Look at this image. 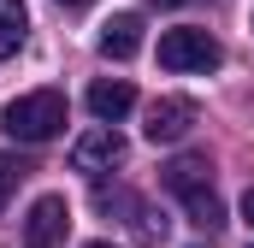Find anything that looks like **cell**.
Listing matches in <instances>:
<instances>
[{
	"instance_id": "8992f818",
	"label": "cell",
	"mask_w": 254,
	"mask_h": 248,
	"mask_svg": "<svg viewBox=\"0 0 254 248\" xmlns=\"http://www.w3.org/2000/svg\"><path fill=\"white\" fill-rule=\"evenodd\" d=\"M130 107H136V89H130L125 77H101V83H89V113H95L101 124H119Z\"/></svg>"
},
{
	"instance_id": "52a82bcc",
	"label": "cell",
	"mask_w": 254,
	"mask_h": 248,
	"mask_svg": "<svg viewBox=\"0 0 254 248\" xmlns=\"http://www.w3.org/2000/svg\"><path fill=\"white\" fill-rule=\"evenodd\" d=\"M142 48V18L136 12H113L107 24H101V54L107 60H130Z\"/></svg>"
},
{
	"instance_id": "9c48e42d",
	"label": "cell",
	"mask_w": 254,
	"mask_h": 248,
	"mask_svg": "<svg viewBox=\"0 0 254 248\" xmlns=\"http://www.w3.org/2000/svg\"><path fill=\"white\" fill-rule=\"evenodd\" d=\"M24 36H30V12H24V0H0V60H12V54L24 48Z\"/></svg>"
},
{
	"instance_id": "6da1fadb",
	"label": "cell",
	"mask_w": 254,
	"mask_h": 248,
	"mask_svg": "<svg viewBox=\"0 0 254 248\" xmlns=\"http://www.w3.org/2000/svg\"><path fill=\"white\" fill-rule=\"evenodd\" d=\"M0 124H6L18 142H48V136H60V130H65V95H60V89L18 95V101L0 113Z\"/></svg>"
},
{
	"instance_id": "8fae6325",
	"label": "cell",
	"mask_w": 254,
	"mask_h": 248,
	"mask_svg": "<svg viewBox=\"0 0 254 248\" xmlns=\"http://www.w3.org/2000/svg\"><path fill=\"white\" fill-rule=\"evenodd\" d=\"M30 178V160H18V154H0V201L12 195V189Z\"/></svg>"
},
{
	"instance_id": "3957f363",
	"label": "cell",
	"mask_w": 254,
	"mask_h": 248,
	"mask_svg": "<svg viewBox=\"0 0 254 248\" xmlns=\"http://www.w3.org/2000/svg\"><path fill=\"white\" fill-rule=\"evenodd\" d=\"M119 160H125V136H119L113 124H95V130H83V136L71 142V172L101 178V172H113Z\"/></svg>"
},
{
	"instance_id": "7c38bea8",
	"label": "cell",
	"mask_w": 254,
	"mask_h": 248,
	"mask_svg": "<svg viewBox=\"0 0 254 248\" xmlns=\"http://www.w3.org/2000/svg\"><path fill=\"white\" fill-rule=\"evenodd\" d=\"M243 225H249V231H254V189H249V195H243Z\"/></svg>"
},
{
	"instance_id": "ba28073f",
	"label": "cell",
	"mask_w": 254,
	"mask_h": 248,
	"mask_svg": "<svg viewBox=\"0 0 254 248\" xmlns=\"http://www.w3.org/2000/svg\"><path fill=\"white\" fill-rule=\"evenodd\" d=\"M207 172H213V166H207L201 154H184V160H172V166H166V189H172L178 201H190V195H201V189H213Z\"/></svg>"
},
{
	"instance_id": "5bb4252c",
	"label": "cell",
	"mask_w": 254,
	"mask_h": 248,
	"mask_svg": "<svg viewBox=\"0 0 254 248\" xmlns=\"http://www.w3.org/2000/svg\"><path fill=\"white\" fill-rule=\"evenodd\" d=\"M60 6H89V0H60Z\"/></svg>"
},
{
	"instance_id": "277c9868",
	"label": "cell",
	"mask_w": 254,
	"mask_h": 248,
	"mask_svg": "<svg viewBox=\"0 0 254 248\" xmlns=\"http://www.w3.org/2000/svg\"><path fill=\"white\" fill-rule=\"evenodd\" d=\"M195 130V101L190 95H166V101H154L148 107V124H142V136L160 148V142H184Z\"/></svg>"
},
{
	"instance_id": "4fadbf2b",
	"label": "cell",
	"mask_w": 254,
	"mask_h": 248,
	"mask_svg": "<svg viewBox=\"0 0 254 248\" xmlns=\"http://www.w3.org/2000/svg\"><path fill=\"white\" fill-rule=\"evenodd\" d=\"M154 6H190V0H154Z\"/></svg>"
},
{
	"instance_id": "2e32d148",
	"label": "cell",
	"mask_w": 254,
	"mask_h": 248,
	"mask_svg": "<svg viewBox=\"0 0 254 248\" xmlns=\"http://www.w3.org/2000/svg\"><path fill=\"white\" fill-rule=\"evenodd\" d=\"M249 248H254V243H249Z\"/></svg>"
},
{
	"instance_id": "5b68a950",
	"label": "cell",
	"mask_w": 254,
	"mask_h": 248,
	"mask_svg": "<svg viewBox=\"0 0 254 248\" xmlns=\"http://www.w3.org/2000/svg\"><path fill=\"white\" fill-rule=\"evenodd\" d=\"M30 248H54L65 237V225H71V207H65V195H42L36 207H30Z\"/></svg>"
},
{
	"instance_id": "7a4b0ae2",
	"label": "cell",
	"mask_w": 254,
	"mask_h": 248,
	"mask_svg": "<svg viewBox=\"0 0 254 248\" xmlns=\"http://www.w3.org/2000/svg\"><path fill=\"white\" fill-rule=\"evenodd\" d=\"M219 60H225V48L207 30H166L160 36V65L166 71H213Z\"/></svg>"
},
{
	"instance_id": "30bf717a",
	"label": "cell",
	"mask_w": 254,
	"mask_h": 248,
	"mask_svg": "<svg viewBox=\"0 0 254 248\" xmlns=\"http://www.w3.org/2000/svg\"><path fill=\"white\" fill-rule=\"evenodd\" d=\"M184 213H190V225H201V231H219V225H225V207H219V195H213V189L190 195V201H184Z\"/></svg>"
},
{
	"instance_id": "9a60e30c",
	"label": "cell",
	"mask_w": 254,
	"mask_h": 248,
	"mask_svg": "<svg viewBox=\"0 0 254 248\" xmlns=\"http://www.w3.org/2000/svg\"><path fill=\"white\" fill-rule=\"evenodd\" d=\"M89 248H113V243H89Z\"/></svg>"
}]
</instances>
